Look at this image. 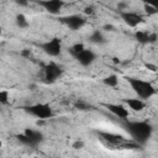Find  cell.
I'll list each match as a JSON object with an SVG mask.
<instances>
[{
    "label": "cell",
    "instance_id": "obj_24",
    "mask_svg": "<svg viewBox=\"0 0 158 158\" xmlns=\"http://www.w3.org/2000/svg\"><path fill=\"white\" fill-rule=\"evenodd\" d=\"M21 56L25 57V58H30L31 57V49L30 48H23L21 51Z\"/></svg>",
    "mask_w": 158,
    "mask_h": 158
},
{
    "label": "cell",
    "instance_id": "obj_5",
    "mask_svg": "<svg viewBox=\"0 0 158 158\" xmlns=\"http://www.w3.org/2000/svg\"><path fill=\"white\" fill-rule=\"evenodd\" d=\"M63 74V70L59 65L51 62L44 65V79L47 83H54L58 78H60Z\"/></svg>",
    "mask_w": 158,
    "mask_h": 158
},
{
    "label": "cell",
    "instance_id": "obj_33",
    "mask_svg": "<svg viewBox=\"0 0 158 158\" xmlns=\"http://www.w3.org/2000/svg\"><path fill=\"white\" fill-rule=\"evenodd\" d=\"M37 1H38V0H37Z\"/></svg>",
    "mask_w": 158,
    "mask_h": 158
},
{
    "label": "cell",
    "instance_id": "obj_10",
    "mask_svg": "<svg viewBox=\"0 0 158 158\" xmlns=\"http://www.w3.org/2000/svg\"><path fill=\"white\" fill-rule=\"evenodd\" d=\"M74 58H75L81 65L88 67V65H90V64L96 59V54H95L91 49H86V48H84L81 52H79L78 54H75Z\"/></svg>",
    "mask_w": 158,
    "mask_h": 158
},
{
    "label": "cell",
    "instance_id": "obj_27",
    "mask_svg": "<svg viewBox=\"0 0 158 158\" xmlns=\"http://www.w3.org/2000/svg\"><path fill=\"white\" fill-rule=\"evenodd\" d=\"M141 1H143L144 4H148V5H153L156 7L158 5V0H141Z\"/></svg>",
    "mask_w": 158,
    "mask_h": 158
},
{
    "label": "cell",
    "instance_id": "obj_3",
    "mask_svg": "<svg viewBox=\"0 0 158 158\" xmlns=\"http://www.w3.org/2000/svg\"><path fill=\"white\" fill-rule=\"evenodd\" d=\"M25 110L28 114L36 116L37 118H43V120L51 118L54 115L52 107L48 104H35V105H31V106L25 107Z\"/></svg>",
    "mask_w": 158,
    "mask_h": 158
},
{
    "label": "cell",
    "instance_id": "obj_18",
    "mask_svg": "<svg viewBox=\"0 0 158 158\" xmlns=\"http://www.w3.org/2000/svg\"><path fill=\"white\" fill-rule=\"evenodd\" d=\"M84 48H85V46H84L83 43H74V44L69 48V52H70V54L74 57L75 54H78L79 52H81Z\"/></svg>",
    "mask_w": 158,
    "mask_h": 158
},
{
    "label": "cell",
    "instance_id": "obj_23",
    "mask_svg": "<svg viewBox=\"0 0 158 158\" xmlns=\"http://www.w3.org/2000/svg\"><path fill=\"white\" fill-rule=\"evenodd\" d=\"M157 38V33H148V43H156Z\"/></svg>",
    "mask_w": 158,
    "mask_h": 158
},
{
    "label": "cell",
    "instance_id": "obj_26",
    "mask_svg": "<svg viewBox=\"0 0 158 158\" xmlns=\"http://www.w3.org/2000/svg\"><path fill=\"white\" fill-rule=\"evenodd\" d=\"M144 67H146L148 70H151V72H157V67H156L154 64H151V63H146V64H144Z\"/></svg>",
    "mask_w": 158,
    "mask_h": 158
},
{
    "label": "cell",
    "instance_id": "obj_12",
    "mask_svg": "<svg viewBox=\"0 0 158 158\" xmlns=\"http://www.w3.org/2000/svg\"><path fill=\"white\" fill-rule=\"evenodd\" d=\"M28 139H30V147H36L40 142H42L43 139V135L42 132L37 131V130H32V128H26L25 132H23Z\"/></svg>",
    "mask_w": 158,
    "mask_h": 158
},
{
    "label": "cell",
    "instance_id": "obj_20",
    "mask_svg": "<svg viewBox=\"0 0 158 158\" xmlns=\"http://www.w3.org/2000/svg\"><path fill=\"white\" fill-rule=\"evenodd\" d=\"M143 9H144V12H146V14H147L148 16L156 15V14H157V11H158L156 6H153V5H148V4H144Z\"/></svg>",
    "mask_w": 158,
    "mask_h": 158
},
{
    "label": "cell",
    "instance_id": "obj_29",
    "mask_svg": "<svg viewBox=\"0 0 158 158\" xmlns=\"http://www.w3.org/2000/svg\"><path fill=\"white\" fill-rule=\"evenodd\" d=\"M105 31H114L115 30V27L111 25V23H106V25H104V27H102Z\"/></svg>",
    "mask_w": 158,
    "mask_h": 158
},
{
    "label": "cell",
    "instance_id": "obj_2",
    "mask_svg": "<svg viewBox=\"0 0 158 158\" xmlns=\"http://www.w3.org/2000/svg\"><path fill=\"white\" fill-rule=\"evenodd\" d=\"M127 80H128L132 90L141 99H149L151 96H153L156 94L154 86L151 83L146 81V80H142V79H138V78H128Z\"/></svg>",
    "mask_w": 158,
    "mask_h": 158
},
{
    "label": "cell",
    "instance_id": "obj_19",
    "mask_svg": "<svg viewBox=\"0 0 158 158\" xmlns=\"http://www.w3.org/2000/svg\"><path fill=\"white\" fill-rule=\"evenodd\" d=\"M74 107L77 109V110H80V111H88V110H90L91 107H90V105H88L86 102H84V101H77L75 104H74Z\"/></svg>",
    "mask_w": 158,
    "mask_h": 158
},
{
    "label": "cell",
    "instance_id": "obj_17",
    "mask_svg": "<svg viewBox=\"0 0 158 158\" xmlns=\"http://www.w3.org/2000/svg\"><path fill=\"white\" fill-rule=\"evenodd\" d=\"M15 21H16V25H17L20 28H27V27H28V21H27V19H26V16H25L23 14H19V15L16 16Z\"/></svg>",
    "mask_w": 158,
    "mask_h": 158
},
{
    "label": "cell",
    "instance_id": "obj_8",
    "mask_svg": "<svg viewBox=\"0 0 158 158\" xmlns=\"http://www.w3.org/2000/svg\"><path fill=\"white\" fill-rule=\"evenodd\" d=\"M121 19L123 20V22L126 25H128L130 27H136L139 23L143 22V17L137 14V12H131V11H121L120 14Z\"/></svg>",
    "mask_w": 158,
    "mask_h": 158
},
{
    "label": "cell",
    "instance_id": "obj_28",
    "mask_svg": "<svg viewBox=\"0 0 158 158\" xmlns=\"http://www.w3.org/2000/svg\"><path fill=\"white\" fill-rule=\"evenodd\" d=\"M15 1H16V4L20 5V6H27L30 0H15Z\"/></svg>",
    "mask_w": 158,
    "mask_h": 158
},
{
    "label": "cell",
    "instance_id": "obj_13",
    "mask_svg": "<svg viewBox=\"0 0 158 158\" xmlns=\"http://www.w3.org/2000/svg\"><path fill=\"white\" fill-rule=\"evenodd\" d=\"M128 107L133 111H142L144 109V102L141 99H126L125 100Z\"/></svg>",
    "mask_w": 158,
    "mask_h": 158
},
{
    "label": "cell",
    "instance_id": "obj_14",
    "mask_svg": "<svg viewBox=\"0 0 158 158\" xmlns=\"http://www.w3.org/2000/svg\"><path fill=\"white\" fill-rule=\"evenodd\" d=\"M89 40H90V42L96 43V44H102V43H105V42H106L105 36H104V35H102V32H101V31H99V30H95V31L90 35Z\"/></svg>",
    "mask_w": 158,
    "mask_h": 158
},
{
    "label": "cell",
    "instance_id": "obj_1",
    "mask_svg": "<svg viewBox=\"0 0 158 158\" xmlns=\"http://www.w3.org/2000/svg\"><path fill=\"white\" fill-rule=\"evenodd\" d=\"M126 130L133 137V139L139 144L146 143L149 139V137L153 132V128H152L151 123H148L147 121L127 122L126 123Z\"/></svg>",
    "mask_w": 158,
    "mask_h": 158
},
{
    "label": "cell",
    "instance_id": "obj_21",
    "mask_svg": "<svg viewBox=\"0 0 158 158\" xmlns=\"http://www.w3.org/2000/svg\"><path fill=\"white\" fill-rule=\"evenodd\" d=\"M9 102V91L7 90H0V104L6 105Z\"/></svg>",
    "mask_w": 158,
    "mask_h": 158
},
{
    "label": "cell",
    "instance_id": "obj_31",
    "mask_svg": "<svg viewBox=\"0 0 158 158\" xmlns=\"http://www.w3.org/2000/svg\"><path fill=\"white\" fill-rule=\"evenodd\" d=\"M1 35H2V27L0 26V36H1Z\"/></svg>",
    "mask_w": 158,
    "mask_h": 158
},
{
    "label": "cell",
    "instance_id": "obj_4",
    "mask_svg": "<svg viewBox=\"0 0 158 158\" xmlns=\"http://www.w3.org/2000/svg\"><path fill=\"white\" fill-rule=\"evenodd\" d=\"M41 48L46 54H48L51 57H58L60 54V52H62V42H60L59 38L54 37V38L42 43Z\"/></svg>",
    "mask_w": 158,
    "mask_h": 158
},
{
    "label": "cell",
    "instance_id": "obj_7",
    "mask_svg": "<svg viewBox=\"0 0 158 158\" xmlns=\"http://www.w3.org/2000/svg\"><path fill=\"white\" fill-rule=\"evenodd\" d=\"M38 4L52 15H58L64 5L63 0H38Z\"/></svg>",
    "mask_w": 158,
    "mask_h": 158
},
{
    "label": "cell",
    "instance_id": "obj_15",
    "mask_svg": "<svg viewBox=\"0 0 158 158\" xmlns=\"http://www.w3.org/2000/svg\"><path fill=\"white\" fill-rule=\"evenodd\" d=\"M102 83L105 85L110 86V88H115L118 84V77L116 74H110V75H107V77H105L102 79Z\"/></svg>",
    "mask_w": 158,
    "mask_h": 158
},
{
    "label": "cell",
    "instance_id": "obj_32",
    "mask_svg": "<svg viewBox=\"0 0 158 158\" xmlns=\"http://www.w3.org/2000/svg\"><path fill=\"white\" fill-rule=\"evenodd\" d=\"M1 147H2V142L0 141V148H1Z\"/></svg>",
    "mask_w": 158,
    "mask_h": 158
},
{
    "label": "cell",
    "instance_id": "obj_6",
    "mask_svg": "<svg viewBox=\"0 0 158 158\" xmlns=\"http://www.w3.org/2000/svg\"><path fill=\"white\" fill-rule=\"evenodd\" d=\"M99 136L104 142H107L109 144H112V146L123 147L126 143V139L122 135H117L112 132H99Z\"/></svg>",
    "mask_w": 158,
    "mask_h": 158
},
{
    "label": "cell",
    "instance_id": "obj_25",
    "mask_svg": "<svg viewBox=\"0 0 158 158\" xmlns=\"http://www.w3.org/2000/svg\"><path fill=\"white\" fill-rule=\"evenodd\" d=\"M94 12H95V10H94L93 6H86L84 9V14L85 15H94Z\"/></svg>",
    "mask_w": 158,
    "mask_h": 158
},
{
    "label": "cell",
    "instance_id": "obj_9",
    "mask_svg": "<svg viewBox=\"0 0 158 158\" xmlns=\"http://www.w3.org/2000/svg\"><path fill=\"white\" fill-rule=\"evenodd\" d=\"M62 22H64L70 30H79L85 25V19L80 15H70L60 19Z\"/></svg>",
    "mask_w": 158,
    "mask_h": 158
},
{
    "label": "cell",
    "instance_id": "obj_11",
    "mask_svg": "<svg viewBox=\"0 0 158 158\" xmlns=\"http://www.w3.org/2000/svg\"><path fill=\"white\" fill-rule=\"evenodd\" d=\"M105 107H106L110 112H112L115 116H117L118 118L126 120V118L130 116L128 110H127L125 106H122V105H118V104H106Z\"/></svg>",
    "mask_w": 158,
    "mask_h": 158
},
{
    "label": "cell",
    "instance_id": "obj_30",
    "mask_svg": "<svg viewBox=\"0 0 158 158\" xmlns=\"http://www.w3.org/2000/svg\"><path fill=\"white\" fill-rule=\"evenodd\" d=\"M127 6H128V4H127V2H120V4L117 5L118 10H125V9H127Z\"/></svg>",
    "mask_w": 158,
    "mask_h": 158
},
{
    "label": "cell",
    "instance_id": "obj_22",
    "mask_svg": "<svg viewBox=\"0 0 158 158\" xmlns=\"http://www.w3.org/2000/svg\"><path fill=\"white\" fill-rule=\"evenodd\" d=\"M72 147H73L74 149H81V148H84V142H83L81 139H77L75 142H73Z\"/></svg>",
    "mask_w": 158,
    "mask_h": 158
},
{
    "label": "cell",
    "instance_id": "obj_16",
    "mask_svg": "<svg viewBox=\"0 0 158 158\" xmlns=\"http://www.w3.org/2000/svg\"><path fill=\"white\" fill-rule=\"evenodd\" d=\"M135 38L142 43V44H147L148 43V32L147 31H136L135 32Z\"/></svg>",
    "mask_w": 158,
    "mask_h": 158
}]
</instances>
